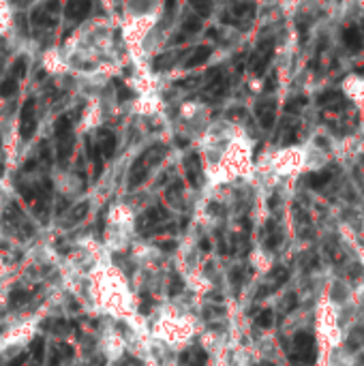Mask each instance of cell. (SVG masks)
Masks as SVG:
<instances>
[{
    "label": "cell",
    "instance_id": "cell-1",
    "mask_svg": "<svg viewBox=\"0 0 364 366\" xmlns=\"http://www.w3.org/2000/svg\"><path fill=\"white\" fill-rule=\"evenodd\" d=\"M167 148L165 146H152V148H148L144 152L142 157L135 161L133 169H131V178H129V186L135 188L137 184H142V182L146 180V176H148V172L152 167H155L156 163H161V158L165 157Z\"/></svg>",
    "mask_w": 364,
    "mask_h": 366
},
{
    "label": "cell",
    "instance_id": "cell-2",
    "mask_svg": "<svg viewBox=\"0 0 364 366\" xmlns=\"http://www.w3.org/2000/svg\"><path fill=\"white\" fill-rule=\"evenodd\" d=\"M56 157L60 165H67L73 155V133H71V118H60L56 122Z\"/></svg>",
    "mask_w": 364,
    "mask_h": 366
},
{
    "label": "cell",
    "instance_id": "cell-3",
    "mask_svg": "<svg viewBox=\"0 0 364 366\" xmlns=\"http://www.w3.org/2000/svg\"><path fill=\"white\" fill-rule=\"evenodd\" d=\"M34 129H37V107H34V99H26L24 107L20 111V135L22 139H30Z\"/></svg>",
    "mask_w": 364,
    "mask_h": 366
},
{
    "label": "cell",
    "instance_id": "cell-4",
    "mask_svg": "<svg viewBox=\"0 0 364 366\" xmlns=\"http://www.w3.org/2000/svg\"><path fill=\"white\" fill-rule=\"evenodd\" d=\"M165 218H167L165 208H161V206L148 208L146 212H142V216L137 218V229L139 232H150V229H155L156 225H161Z\"/></svg>",
    "mask_w": 364,
    "mask_h": 366
},
{
    "label": "cell",
    "instance_id": "cell-5",
    "mask_svg": "<svg viewBox=\"0 0 364 366\" xmlns=\"http://www.w3.org/2000/svg\"><path fill=\"white\" fill-rule=\"evenodd\" d=\"M95 148H97L99 155H101V158H111V157H114V152H116V137H114V133L107 131V129L99 131Z\"/></svg>",
    "mask_w": 364,
    "mask_h": 366
},
{
    "label": "cell",
    "instance_id": "cell-6",
    "mask_svg": "<svg viewBox=\"0 0 364 366\" xmlns=\"http://www.w3.org/2000/svg\"><path fill=\"white\" fill-rule=\"evenodd\" d=\"M184 165H186V176H189L191 186L199 188V186H202V163H199V157L197 155L186 157Z\"/></svg>",
    "mask_w": 364,
    "mask_h": 366
},
{
    "label": "cell",
    "instance_id": "cell-7",
    "mask_svg": "<svg viewBox=\"0 0 364 366\" xmlns=\"http://www.w3.org/2000/svg\"><path fill=\"white\" fill-rule=\"evenodd\" d=\"M90 13V0H69L67 4V17L69 20H84V17Z\"/></svg>",
    "mask_w": 364,
    "mask_h": 366
},
{
    "label": "cell",
    "instance_id": "cell-8",
    "mask_svg": "<svg viewBox=\"0 0 364 366\" xmlns=\"http://www.w3.org/2000/svg\"><path fill=\"white\" fill-rule=\"evenodd\" d=\"M180 362L182 364H189V366H204L208 362V356L204 349H199V347H193L186 353H182L180 356Z\"/></svg>",
    "mask_w": 364,
    "mask_h": 366
},
{
    "label": "cell",
    "instance_id": "cell-9",
    "mask_svg": "<svg viewBox=\"0 0 364 366\" xmlns=\"http://www.w3.org/2000/svg\"><path fill=\"white\" fill-rule=\"evenodd\" d=\"M86 214H88V204H86V202H84V204H78L71 212H69V216L62 221V227H64V229H69V227L78 225V223H79Z\"/></svg>",
    "mask_w": 364,
    "mask_h": 366
},
{
    "label": "cell",
    "instance_id": "cell-10",
    "mask_svg": "<svg viewBox=\"0 0 364 366\" xmlns=\"http://www.w3.org/2000/svg\"><path fill=\"white\" fill-rule=\"evenodd\" d=\"M293 347H296V351L313 349V347H315L313 334H309V332H298V334H296V339H293Z\"/></svg>",
    "mask_w": 364,
    "mask_h": 366
},
{
    "label": "cell",
    "instance_id": "cell-11",
    "mask_svg": "<svg viewBox=\"0 0 364 366\" xmlns=\"http://www.w3.org/2000/svg\"><path fill=\"white\" fill-rule=\"evenodd\" d=\"M71 356H73V349H71V347H69V345H58L56 349H54V353L50 356V364H52V366H58L64 358H71Z\"/></svg>",
    "mask_w": 364,
    "mask_h": 366
},
{
    "label": "cell",
    "instance_id": "cell-12",
    "mask_svg": "<svg viewBox=\"0 0 364 366\" xmlns=\"http://www.w3.org/2000/svg\"><path fill=\"white\" fill-rule=\"evenodd\" d=\"M208 58H210V50H208V47H197L195 54H193V56L189 58V60H186V67H189V69L199 67V64L206 62Z\"/></svg>",
    "mask_w": 364,
    "mask_h": 366
},
{
    "label": "cell",
    "instance_id": "cell-13",
    "mask_svg": "<svg viewBox=\"0 0 364 366\" xmlns=\"http://www.w3.org/2000/svg\"><path fill=\"white\" fill-rule=\"evenodd\" d=\"M281 238H283L281 232H279V229H274V223L270 221L266 225V246H268V249H274V246L281 242Z\"/></svg>",
    "mask_w": 364,
    "mask_h": 366
},
{
    "label": "cell",
    "instance_id": "cell-14",
    "mask_svg": "<svg viewBox=\"0 0 364 366\" xmlns=\"http://www.w3.org/2000/svg\"><path fill=\"white\" fill-rule=\"evenodd\" d=\"M362 345H364V326L354 330V332L349 334V339H347V347H349V349H358V347H362Z\"/></svg>",
    "mask_w": 364,
    "mask_h": 366
},
{
    "label": "cell",
    "instance_id": "cell-15",
    "mask_svg": "<svg viewBox=\"0 0 364 366\" xmlns=\"http://www.w3.org/2000/svg\"><path fill=\"white\" fill-rule=\"evenodd\" d=\"M330 182V172H321V174H313L309 178V186L311 188H321L324 184Z\"/></svg>",
    "mask_w": 364,
    "mask_h": 366
},
{
    "label": "cell",
    "instance_id": "cell-16",
    "mask_svg": "<svg viewBox=\"0 0 364 366\" xmlns=\"http://www.w3.org/2000/svg\"><path fill=\"white\" fill-rule=\"evenodd\" d=\"M174 62H176V54H163V56H158L155 60V69L156 71H165L169 67H174Z\"/></svg>",
    "mask_w": 364,
    "mask_h": 366
},
{
    "label": "cell",
    "instance_id": "cell-17",
    "mask_svg": "<svg viewBox=\"0 0 364 366\" xmlns=\"http://www.w3.org/2000/svg\"><path fill=\"white\" fill-rule=\"evenodd\" d=\"M199 28H202V22H199V17H197V15H191V17H186V20H184V26H182V32L193 34V32H197Z\"/></svg>",
    "mask_w": 364,
    "mask_h": 366
},
{
    "label": "cell",
    "instance_id": "cell-18",
    "mask_svg": "<svg viewBox=\"0 0 364 366\" xmlns=\"http://www.w3.org/2000/svg\"><path fill=\"white\" fill-rule=\"evenodd\" d=\"M189 2L195 7L202 15H208L210 9H212V0H189Z\"/></svg>",
    "mask_w": 364,
    "mask_h": 366
},
{
    "label": "cell",
    "instance_id": "cell-19",
    "mask_svg": "<svg viewBox=\"0 0 364 366\" xmlns=\"http://www.w3.org/2000/svg\"><path fill=\"white\" fill-rule=\"evenodd\" d=\"M15 90H17L15 79H4L2 84H0V97H9V94H13Z\"/></svg>",
    "mask_w": 364,
    "mask_h": 366
},
{
    "label": "cell",
    "instance_id": "cell-20",
    "mask_svg": "<svg viewBox=\"0 0 364 366\" xmlns=\"http://www.w3.org/2000/svg\"><path fill=\"white\" fill-rule=\"evenodd\" d=\"M255 323L260 328H270V326H272V313H270V311H261L260 317L255 319Z\"/></svg>",
    "mask_w": 364,
    "mask_h": 366
},
{
    "label": "cell",
    "instance_id": "cell-21",
    "mask_svg": "<svg viewBox=\"0 0 364 366\" xmlns=\"http://www.w3.org/2000/svg\"><path fill=\"white\" fill-rule=\"evenodd\" d=\"M32 356H34V360H37V364L43 360V339H34L32 340Z\"/></svg>",
    "mask_w": 364,
    "mask_h": 366
},
{
    "label": "cell",
    "instance_id": "cell-22",
    "mask_svg": "<svg viewBox=\"0 0 364 366\" xmlns=\"http://www.w3.org/2000/svg\"><path fill=\"white\" fill-rule=\"evenodd\" d=\"M32 22L34 24H52L54 20H52V17L45 13L43 9H39V11H34V15H32Z\"/></svg>",
    "mask_w": 364,
    "mask_h": 366
},
{
    "label": "cell",
    "instance_id": "cell-23",
    "mask_svg": "<svg viewBox=\"0 0 364 366\" xmlns=\"http://www.w3.org/2000/svg\"><path fill=\"white\" fill-rule=\"evenodd\" d=\"M182 287H184V283L180 281V276H174V279H172V287H169V293L176 296V293L182 291Z\"/></svg>",
    "mask_w": 364,
    "mask_h": 366
},
{
    "label": "cell",
    "instance_id": "cell-24",
    "mask_svg": "<svg viewBox=\"0 0 364 366\" xmlns=\"http://www.w3.org/2000/svg\"><path fill=\"white\" fill-rule=\"evenodd\" d=\"M24 73H26V58H20L15 62V78H24Z\"/></svg>",
    "mask_w": 364,
    "mask_h": 366
},
{
    "label": "cell",
    "instance_id": "cell-25",
    "mask_svg": "<svg viewBox=\"0 0 364 366\" xmlns=\"http://www.w3.org/2000/svg\"><path fill=\"white\" fill-rule=\"evenodd\" d=\"M24 302H26V293H22V291L17 293V291H15L13 296H11V306H13V309H15L17 304H24Z\"/></svg>",
    "mask_w": 364,
    "mask_h": 366
},
{
    "label": "cell",
    "instance_id": "cell-26",
    "mask_svg": "<svg viewBox=\"0 0 364 366\" xmlns=\"http://www.w3.org/2000/svg\"><path fill=\"white\" fill-rule=\"evenodd\" d=\"M296 304H298V300H296V296L291 293V296H287V302H283V309H285V311H291Z\"/></svg>",
    "mask_w": 364,
    "mask_h": 366
},
{
    "label": "cell",
    "instance_id": "cell-27",
    "mask_svg": "<svg viewBox=\"0 0 364 366\" xmlns=\"http://www.w3.org/2000/svg\"><path fill=\"white\" fill-rule=\"evenodd\" d=\"M26 362V353H20V356H17L15 360H11V364L9 366H22Z\"/></svg>",
    "mask_w": 364,
    "mask_h": 366
},
{
    "label": "cell",
    "instance_id": "cell-28",
    "mask_svg": "<svg viewBox=\"0 0 364 366\" xmlns=\"http://www.w3.org/2000/svg\"><path fill=\"white\" fill-rule=\"evenodd\" d=\"M174 7H176V0H165V9L167 11H172Z\"/></svg>",
    "mask_w": 364,
    "mask_h": 366
},
{
    "label": "cell",
    "instance_id": "cell-29",
    "mask_svg": "<svg viewBox=\"0 0 364 366\" xmlns=\"http://www.w3.org/2000/svg\"><path fill=\"white\" fill-rule=\"evenodd\" d=\"M202 249H204V251L210 249V242H208V240H202Z\"/></svg>",
    "mask_w": 364,
    "mask_h": 366
},
{
    "label": "cell",
    "instance_id": "cell-30",
    "mask_svg": "<svg viewBox=\"0 0 364 366\" xmlns=\"http://www.w3.org/2000/svg\"><path fill=\"white\" fill-rule=\"evenodd\" d=\"M260 366H272V364H268V362H263V364H260Z\"/></svg>",
    "mask_w": 364,
    "mask_h": 366
},
{
    "label": "cell",
    "instance_id": "cell-31",
    "mask_svg": "<svg viewBox=\"0 0 364 366\" xmlns=\"http://www.w3.org/2000/svg\"><path fill=\"white\" fill-rule=\"evenodd\" d=\"M34 366H39V364H34Z\"/></svg>",
    "mask_w": 364,
    "mask_h": 366
}]
</instances>
